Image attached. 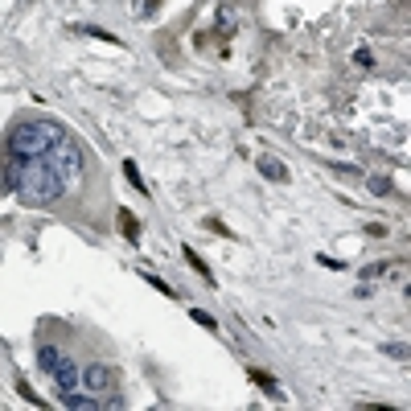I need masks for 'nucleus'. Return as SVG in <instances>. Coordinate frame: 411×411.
I'll use <instances>...</instances> for the list:
<instances>
[{
    "label": "nucleus",
    "mask_w": 411,
    "mask_h": 411,
    "mask_svg": "<svg viewBox=\"0 0 411 411\" xmlns=\"http://www.w3.org/2000/svg\"><path fill=\"white\" fill-rule=\"evenodd\" d=\"M4 185H8L25 206H49V202L62 198V189H66V181L54 173V165H49L45 156L21 161V156H12V152H4Z\"/></svg>",
    "instance_id": "nucleus-1"
},
{
    "label": "nucleus",
    "mask_w": 411,
    "mask_h": 411,
    "mask_svg": "<svg viewBox=\"0 0 411 411\" xmlns=\"http://www.w3.org/2000/svg\"><path fill=\"white\" fill-rule=\"evenodd\" d=\"M62 136H66V132H62L58 124H45V119H21V124H12L4 152H12V156H21V161H29V156H45Z\"/></svg>",
    "instance_id": "nucleus-2"
},
{
    "label": "nucleus",
    "mask_w": 411,
    "mask_h": 411,
    "mask_svg": "<svg viewBox=\"0 0 411 411\" xmlns=\"http://www.w3.org/2000/svg\"><path fill=\"white\" fill-rule=\"evenodd\" d=\"M82 383H86V391L99 399V403H111V408H119V375L107 366V362H91L86 371H82Z\"/></svg>",
    "instance_id": "nucleus-3"
},
{
    "label": "nucleus",
    "mask_w": 411,
    "mask_h": 411,
    "mask_svg": "<svg viewBox=\"0 0 411 411\" xmlns=\"http://www.w3.org/2000/svg\"><path fill=\"white\" fill-rule=\"evenodd\" d=\"M45 161L54 165V173H58L66 185H74V181L82 177V152H78V144H74V140H66V136H62V140L45 152Z\"/></svg>",
    "instance_id": "nucleus-4"
},
{
    "label": "nucleus",
    "mask_w": 411,
    "mask_h": 411,
    "mask_svg": "<svg viewBox=\"0 0 411 411\" xmlns=\"http://www.w3.org/2000/svg\"><path fill=\"white\" fill-rule=\"evenodd\" d=\"M49 375H54L58 391H74V387H78V379H82V375H78V366H74L70 358H58V366H54Z\"/></svg>",
    "instance_id": "nucleus-5"
},
{
    "label": "nucleus",
    "mask_w": 411,
    "mask_h": 411,
    "mask_svg": "<svg viewBox=\"0 0 411 411\" xmlns=\"http://www.w3.org/2000/svg\"><path fill=\"white\" fill-rule=\"evenodd\" d=\"M247 379H251V383H255V387H263V391H268V395H272V399H276V403H280V399H284V391H280V383H276V379H272V375H268V371H259V366H247Z\"/></svg>",
    "instance_id": "nucleus-6"
},
{
    "label": "nucleus",
    "mask_w": 411,
    "mask_h": 411,
    "mask_svg": "<svg viewBox=\"0 0 411 411\" xmlns=\"http://www.w3.org/2000/svg\"><path fill=\"white\" fill-rule=\"evenodd\" d=\"M255 165H259V173H263V177H272V181H280V185H284V181L292 177V173H288V169H284V165H280L276 156H259Z\"/></svg>",
    "instance_id": "nucleus-7"
},
{
    "label": "nucleus",
    "mask_w": 411,
    "mask_h": 411,
    "mask_svg": "<svg viewBox=\"0 0 411 411\" xmlns=\"http://www.w3.org/2000/svg\"><path fill=\"white\" fill-rule=\"evenodd\" d=\"M181 255H185V263H189V268H193V272H198V276H202V280H206V284H214V272H210V268H206V259H202V255H198V251H193V247H189V243H185V247H181Z\"/></svg>",
    "instance_id": "nucleus-8"
},
{
    "label": "nucleus",
    "mask_w": 411,
    "mask_h": 411,
    "mask_svg": "<svg viewBox=\"0 0 411 411\" xmlns=\"http://www.w3.org/2000/svg\"><path fill=\"white\" fill-rule=\"evenodd\" d=\"M119 235H124L128 243H140V222H136L132 210H119Z\"/></svg>",
    "instance_id": "nucleus-9"
},
{
    "label": "nucleus",
    "mask_w": 411,
    "mask_h": 411,
    "mask_svg": "<svg viewBox=\"0 0 411 411\" xmlns=\"http://www.w3.org/2000/svg\"><path fill=\"white\" fill-rule=\"evenodd\" d=\"M70 33H82V37H99V41L119 45V37H115V33H107V29H99V25H70Z\"/></svg>",
    "instance_id": "nucleus-10"
},
{
    "label": "nucleus",
    "mask_w": 411,
    "mask_h": 411,
    "mask_svg": "<svg viewBox=\"0 0 411 411\" xmlns=\"http://www.w3.org/2000/svg\"><path fill=\"white\" fill-rule=\"evenodd\" d=\"M62 403L74 411H95L99 408V399H86V395H74V391H62Z\"/></svg>",
    "instance_id": "nucleus-11"
},
{
    "label": "nucleus",
    "mask_w": 411,
    "mask_h": 411,
    "mask_svg": "<svg viewBox=\"0 0 411 411\" xmlns=\"http://www.w3.org/2000/svg\"><path fill=\"white\" fill-rule=\"evenodd\" d=\"M124 177H128V185H132V189H140V193H148V185H144V177H140V169H136V161H124Z\"/></svg>",
    "instance_id": "nucleus-12"
},
{
    "label": "nucleus",
    "mask_w": 411,
    "mask_h": 411,
    "mask_svg": "<svg viewBox=\"0 0 411 411\" xmlns=\"http://www.w3.org/2000/svg\"><path fill=\"white\" fill-rule=\"evenodd\" d=\"M58 358H62V354H58V350H54V346H41V350H37V366H41V371H45V375H49V371H54V366H58Z\"/></svg>",
    "instance_id": "nucleus-13"
},
{
    "label": "nucleus",
    "mask_w": 411,
    "mask_h": 411,
    "mask_svg": "<svg viewBox=\"0 0 411 411\" xmlns=\"http://www.w3.org/2000/svg\"><path fill=\"white\" fill-rule=\"evenodd\" d=\"M371 189H375L379 198H387V193L395 189V181H391V177H371Z\"/></svg>",
    "instance_id": "nucleus-14"
},
{
    "label": "nucleus",
    "mask_w": 411,
    "mask_h": 411,
    "mask_svg": "<svg viewBox=\"0 0 411 411\" xmlns=\"http://www.w3.org/2000/svg\"><path fill=\"white\" fill-rule=\"evenodd\" d=\"M161 4H165V0H140L132 12H136V16H156V8H161Z\"/></svg>",
    "instance_id": "nucleus-15"
},
{
    "label": "nucleus",
    "mask_w": 411,
    "mask_h": 411,
    "mask_svg": "<svg viewBox=\"0 0 411 411\" xmlns=\"http://www.w3.org/2000/svg\"><path fill=\"white\" fill-rule=\"evenodd\" d=\"M189 317H193V321H198V325H202V329H218V321H214V317H210V313H206V309H193V313H189Z\"/></svg>",
    "instance_id": "nucleus-16"
},
{
    "label": "nucleus",
    "mask_w": 411,
    "mask_h": 411,
    "mask_svg": "<svg viewBox=\"0 0 411 411\" xmlns=\"http://www.w3.org/2000/svg\"><path fill=\"white\" fill-rule=\"evenodd\" d=\"M16 395H21V399H25V403H37V408H41V399H37V395H33V387H29V383H25V379H16Z\"/></svg>",
    "instance_id": "nucleus-17"
},
{
    "label": "nucleus",
    "mask_w": 411,
    "mask_h": 411,
    "mask_svg": "<svg viewBox=\"0 0 411 411\" xmlns=\"http://www.w3.org/2000/svg\"><path fill=\"white\" fill-rule=\"evenodd\" d=\"M206 231H214V235H222V239L231 235V231H226V222H222V218H214V214L206 218Z\"/></svg>",
    "instance_id": "nucleus-18"
},
{
    "label": "nucleus",
    "mask_w": 411,
    "mask_h": 411,
    "mask_svg": "<svg viewBox=\"0 0 411 411\" xmlns=\"http://www.w3.org/2000/svg\"><path fill=\"white\" fill-rule=\"evenodd\" d=\"M144 280H148V284H152V288H156V292H165V296H173V288H169V284H165V280H161V276H144Z\"/></svg>",
    "instance_id": "nucleus-19"
},
{
    "label": "nucleus",
    "mask_w": 411,
    "mask_h": 411,
    "mask_svg": "<svg viewBox=\"0 0 411 411\" xmlns=\"http://www.w3.org/2000/svg\"><path fill=\"white\" fill-rule=\"evenodd\" d=\"M317 263H325V268H333V272H342V268H346L342 259H329V255H317Z\"/></svg>",
    "instance_id": "nucleus-20"
},
{
    "label": "nucleus",
    "mask_w": 411,
    "mask_h": 411,
    "mask_svg": "<svg viewBox=\"0 0 411 411\" xmlns=\"http://www.w3.org/2000/svg\"><path fill=\"white\" fill-rule=\"evenodd\" d=\"M383 354H391V358H408V346H383Z\"/></svg>",
    "instance_id": "nucleus-21"
},
{
    "label": "nucleus",
    "mask_w": 411,
    "mask_h": 411,
    "mask_svg": "<svg viewBox=\"0 0 411 411\" xmlns=\"http://www.w3.org/2000/svg\"><path fill=\"white\" fill-rule=\"evenodd\" d=\"M354 62H358V66H371L375 58H371V49H358V54H354Z\"/></svg>",
    "instance_id": "nucleus-22"
}]
</instances>
